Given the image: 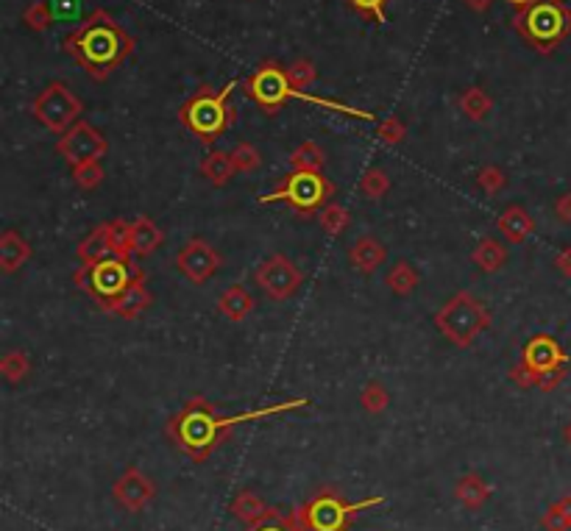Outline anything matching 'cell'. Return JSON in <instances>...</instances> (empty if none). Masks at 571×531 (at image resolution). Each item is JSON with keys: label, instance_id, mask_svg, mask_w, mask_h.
I'll list each match as a JSON object with an SVG mask.
<instances>
[{"label": "cell", "instance_id": "7c38bea8", "mask_svg": "<svg viewBox=\"0 0 571 531\" xmlns=\"http://www.w3.org/2000/svg\"><path fill=\"white\" fill-rule=\"evenodd\" d=\"M254 282L265 292L268 301L282 304V301H287V298H293L295 292L302 290L304 273L290 257H285V253H273V257H268L254 270Z\"/></svg>", "mask_w": 571, "mask_h": 531}, {"label": "cell", "instance_id": "f6af8a7d", "mask_svg": "<svg viewBox=\"0 0 571 531\" xmlns=\"http://www.w3.org/2000/svg\"><path fill=\"white\" fill-rule=\"evenodd\" d=\"M463 4H466L468 9H474V12H485V9L493 4V0H463Z\"/></svg>", "mask_w": 571, "mask_h": 531}, {"label": "cell", "instance_id": "ab89813d", "mask_svg": "<svg viewBox=\"0 0 571 531\" xmlns=\"http://www.w3.org/2000/svg\"><path fill=\"white\" fill-rule=\"evenodd\" d=\"M346 4L354 12H360L362 17H368L374 22H385L387 20L385 9H387V4H391V0H346Z\"/></svg>", "mask_w": 571, "mask_h": 531}, {"label": "cell", "instance_id": "e575fe53", "mask_svg": "<svg viewBox=\"0 0 571 531\" xmlns=\"http://www.w3.org/2000/svg\"><path fill=\"white\" fill-rule=\"evenodd\" d=\"M103 178H106V173H103V167H101V161H87V165L73 167V181H76V187H79L81 192L98 190L101 184H103Z\"/></svg>", "mask_w": 571, "mask_h": 531}, {"label": "cell", "instance_id": "836d02e7", "mask_svg": "<svg viewBox=\"0 0 571 531\" xmlns=\"http://www.w3.org/2000/svg\"><path fill=\"white\" fill-rule=\"evenodd\" d=\"M541 526L546 531H571V493L558 498L550 510L543 512Z\"/></svg>", "mask_w": 571, "mask_h": 531}, {"label": "cell", "instance_id": "7a4b0ae2", "mask_svg": "<svg viewBox=\"0 0 571 531\" xmlns=\"http://www.w3.org/2000/svg\"><path fill=\"white\" fill-rule=\"evenodd\" d=\"M168 437L190 459L203 462L220 445V440H226L228 431L223 429V418L218 414V409L207 398L195 396L170 418Z\"/></svg>", "mask_w": 571, "mask_h": 531}, {"label": "cell", "instance_id": "83f0119b", "mask_svg": "<svg viewBox=\"0 0 571 531\" xmlns=\"http://www.w3.org/2000/svg\"><path fill=\"white\" fill-rule=\"evenodd\" d=\"M460 109L463 114L471 120V123H483L488 118V111L493 109V101L485 89H479V86H471L463 92V98H460Z\"/></svg>", "mask_w": 571, "mask_h": 531}, {"label": "cell", "instance_id": "7dc6e473", "mask_svg": "<svg viewBox=\"0 0 571 531\" xmlns=\"http://www.w3.org/2000/svg\"><path fill=\"white\" fill-rule=\"evenodd\" d=\"M563 437H566V443L571 445V423H568V426L563 429Z\"/></svg>", "mask_w": 571, "mask_h": 531}, {"label": "cell", "instance_id": "9a60e30c", "mask_svg": "<svg viewBox=\"0 0 571 531\" xmlns=\"http://www.w3.org/2000/svg\"><path fill=\"white\" fill-rule=\"evenodd\" d=\"M112 495L126 512H143L145 506L156 498V484L140 468H126L123 476L114 481Z\"/></svg>", "mask_w": 571, "mask_h": 531}, {"label": "cell", "instance_id": "4dcf8cb0", "mask_svg": "<svg viewBox=\"0 0 571 531\" xmlns=\"http://www.w3.org/2000/svg\"><path fill=\"white\" fill-rule=\"evenodd\" d=\"M360 406L368 412V414H379L391 406V392L379 379H368L360 389Z\"/></svg>", "mask_w": 571, "mask_h": 531}, {"label": "cell", "instance_id": "ffe728a7", "mask_svg": "<svg viewBox=\"0 0 571 531\" xmlns=\"http://www.w3.org/2000/svg\"><path fill=\"white\" fill-rule=\"evenodd\" d=\"M31 257H34V248L26 237L20 234V231L6 228L4 234H0V270H4L6 275L17 273Z\"/></svg>", "mask_w": 571, "mask_h": 531}, {"label": "cell", "instance_id": "f1b7e54d", "mask_svg": "<svg viewBox=\"0 0 571 531\" xmlns=\"http://www.w3.org/2000/svg\"><path fill=\"white\" fill-rule=\"evenodd\" d=\"M318 223H321V228L327 231L329 237H343L349 231L352 225V212L346 209V206H340V203H327L321 215H318Z\"/></svg>", "mask_w": 571, "mask_h": 531}, {"label": "cell", "instance_id": "603a6c76", "mask_svg": "<svg viewBox=\"0 0 571 531\" xmlns=\"http://www.w3.org/2000/svg\"><path fill=\"white\" fill-rule=\"evenodd\" d=\"M254 295H251L243 284H232L218 298V312L228 323H243L251 312H254Z\"/></svg>", "mask_w": 571, "mask_h": 531}, {"label": "cell", "instance_id": "8992f818", "mask_svg": "<svg viewBox=\"0 0 571 531\" xmlns=\"http://www.w3.org/2000/svg\"><path fill=\"white\" fill-rule=\"evenodd\" d=\"M493 315L468 290L454 292L449 301L435 312V329L454 345V348H468L474 339L491 329Z\"/></svg>", "mask_w": 571, "mask_h": 531}, {"label": "cell", "instance_id": "484cf974", "mask_svg": "<svg viewBox=\"0 0 571 531\" xmlns=\"http://www.w3.org/2000/svg\"><path fill=\"white\" fill-rule=\"evenodd\" d=\"M471 262L483 273H499L508 262V248L496 237H483L476 242V248L471 250Z\"/></svg>", "mask_w": 571, "mask_h": 531}, {"label": "cell", "instance_id": "8d00e7d4", "mask_svg": "<svg viewBox=\"0 0 571 531\" xmlns=\"http://www.w3.org/2000/svg\"><path fill=\"white\" fill-rule=\"evenodd\" d=\"M476 187L493 198V195H499L501 190L508 187V176H505V170L496 167V165H485V167H479V173H476Z\"/></svg>", "mask_w": 571, "mask_h": 531}, {"label": "cell", "instance_id": "2e32d148", "mask_svg": "<svg viewBox=\"0 0 571 531\" xmlns=\"http://www.w3.org/2000/svg\"><path fill=\"white\" fill-rule=\"evenodd\" d=\"M385 262H387V245L382 240H377L374 234L357 237L354 245L349 248V265L362 275H371Z\"/></svg>", "mask_w": 571, "mask_h": 531}, {"label": "cell", "instance_id": "5b68a950", "mask_svg": "<svg viewBox=\"0 0 571 531\" xmlns=\"http://www.w3.org/2000/svg\"><path fill=\"white\" fill-rule=\"evenodd\" d=\"M335 181L324 176V170H290L273 192L260 195L262 206L268 203H287L295 215L312 217L321 215L324 206L335 198Z\"/></svg>", "mask_w": 571, "mask_h": 531}, {"label": "cell", "instance_id": "6da1fadb", "mask_svg": "<svg viewBox=\"0 0 571 531\" xmlns=\"http://www.w3.org/2000/svg\"><path fill=\"white\" fill-rule=\"evenodd\" d=\"M134 45L137 42L112 20V14L95 9L64 39V53H70L89 78L106 81L123 59L134 53Z\"/></svg>", "mask_w": 571, "mask_h": 531}, {"label": "cell", "instance_id": "d6a6232c", "mask_svg": "<svg viewBox=\"0 0 571 531\" xmlns=\"http://www.w3.org/2000/svg\"><path fill=\"white\" fill-rule=\"evenodd\" d=\"M391 176H387L382 167H368L362 173V178H360V192L368 198V200H385L387 198V192H391Z\"/></svg>", "mask_w": 571, "mask_h": 531}, {"label": "cell", "instance_id": "f546056e", "mask_svg": "<svg viewBox=\"0 0 571 531\" xmlns=\"http://www.w3.org/2000/svg\"><path fill=\"white\" fill-rule=\"evenodd\" d=\"M324 161H327L324 148L307 140L290 153V170H324Z\"/></svg>", "mask_w": 571, "mask_h": 531}, {"label": "cell", "instance_id": "d6986e66", "mask_svg": "<svg viewBox=\"0 0 571 531\" xmlns=\"http://www.w3.org/2000/svg\"><path fill=\"white\" fill-rule=\"evenodd\" d=\"M496 231L505 237L508 245H521V242H527V237L535 231V223H533V217L527 215L524 206L510 203L508 209L496 217Z\"/></svg>", "mask_w": 571, "mask_h": 531}, {"label": "cell", "instance_id": "ba28073f", "mask_svg": "<svg viewBox=\"0 0 571 531\" xmlns=\"http://www.w3.org/2000/svg\"><path fill=\"white\" fill-rule=\"evenodd\" d=\"M143 275L145 270L134 262V257H109L98 265H81L73 273V282L84 295H89L103 309L137 279H143Z\"/></svg>", "mask_w": 571, "mask_h": 531}, {"label": "cell", "instance_id": "7bdbcfd3", "mask_svg": "<svg viewBox=\"0 0 571 531\" xmlns=\"http://www.w3.org/2000/svg\"><path fill=\"white\" fill-rule=\"evenodd\" d=\"M555 215H558V220L571 225V192H566L555 200Z\"/></svg>", "mask_w": 571, "mask_h": 531}, {"label": "cell", "instance_id": "ac0fdd59", "mask_svg": "<svg viewBox=\"0 0 571 531\" xmlns=\"http://www.w3.org/2000/svg\"><path fill=\"white\" fill-rule=\"evenodd\" d=\"M228 510H232V515L240 520V523H245V526H265V523H270V520H277V518H282L277 510H273V506H268L257 493H251V490H240L237 495H235V501H232V506H228Z\"/></svg>", "mask_w": 571, "mask_h": 531}, {"label": "cell", "instance_id": "1f68e13d", "mask_svg": "<svg viewBox=\"0 0 571 531\" xmlns=\"http://www.w3.org/2000/svg\"><path fill=\"white\" fill-rule=\"evenodd\" d=\"M0 376H4L9 384H20L31 376V359L26 351H6L4 359H0Z\"/></svg>", "mask_w": 571, "mask_h": 531}, {"label": "cell", "instance_id": "8fae6325", "mask_svg": "<svg viewBox=\"0 0 571 531\" xmlns=\"http://www.w3.org/2000/svg\"><path fill=\"white\" fill-rule=\"evenodd\" d=\"M245 95L265 114H277L293 98V84L287 78V70H282L277 61L260 64L245 81Z\"/></svg>", "mask_w": 571, "mask_h": 531}, {"label": "cell", "instance_id": "bcb514c9", "mask_svg": "<svg viewBox=\"0 0 571 531\" xmlns=\"http://www.w3.org/2000/svg\"><path fill=\"white\" fill-rule=\"evenodd\" d=\"M508 4H513V6H530V4H535V0H508Z\"/></svg>", "mask_w": 571, "mask_h": 531}, {"label": "cell", "instance_id": "60d3db41", "mask_svg": "<svg viewBox=\"0 0 571 531\" xmlns=\"http://www.w3.org/2000/svg\"><path fill=\"white\" fill-rule=\"evenodd\" d=\"M287 78L293 84V89H307L312 81H315V64L302 59V61H295L290 70H287Z\"/></svg>", "mask_w": 571, "mask_h": 531}, {"label": "cell", "instance_id": "44dd1931", "mask_svg": "<svg viewBox=\"0 0 571 531\" xmlns=\"http://www.w3.org/2000/svg\"><path fill=\"white\" fill-rule=\"evenodd\" d=\"M162 245H165V231L159 228L148 215H137L131 220V253H134V259L151 257V253Z\"/></svg>", "mask_w": 571, "mask_h": 531}, {"label": "cell", "instance_id": "74e56055", "mask_svg": "<svg viewBox=\"0 0 571 531\" xmlns=\"http://www.w3.org/2000/svg\"><path fill=\"white\" fill-rule=\"evenodd\" d=\"M228 153H232V161H235L237 173H257L260 165H262L260 151L251 145V143H237Z\"/></svg>", "mask_w": 571, "mask_h": 531}, {"label": "cell", "instance_id": "7402d4cb", "mask_svg": "<svg viewBox=\"0 0 571 531\" xmlns=\"http://www.w3.org/2000/svg\"><path fill=\"white\" fill-rule=\"evenodd\" d=\"M79 259L81 265H98L109 257H114L112 248V237H109V223H101L98 228H93L89 234L79 242Z\"/></svg>", "mask_w": 571, "mask_h": 531}, {"label": "cell", "instance_id": "d590c367", "mask_svg": "<svg viewBox=\"0 0 571 531\" xmlns=\"http://www.w3.org/2000/svg\"><path fill=\"white\" fill-rule=\"evenodd\" d=\"M109 237H112V248L114 257H134L131 253V223L123 217L109 220Z\"/></svg>", "mask_w": 571, "mask_h": 531}, {"label": "cell", "instance_id": "3957f363", "mask_svg": "<svg viewBox=\"0 0 571 531\" xmlns=\"http://www.w3.org/2000/svg\"><path fill=\"white\" fill-rule=\"evenodd\" d=\"M566 364L568 356L563 345L550 334H535L521 348L518 362L510 367V381L521 389L535 387L541 392H552L566 379Z\"/></svg>", "mask_w": 571, "mask_h": 531}, {"label": "cell", "instance_id": "277c9868", "mask_svg": "<svg viewBox=\"0 0 571 531\" xmlns=\"http://www.w3.org/2000/svg\"><path fill=\"white\" fill-rule=\"evenodd\" d=\"M237 84L232 81L223 89H210V86H201V92L178 109V120L185 126L201 145H215L220 136L235 126L237 120V111L235 106L228 103L232 98V89Z\"/></svg>", "mask_w": 571, "mask_h": 531}, {"label": "cell", "instance_id": "30bf717a", "mask_svg": "<svg viewBox=\"0 0 571 531\" xmlns=\"http://www.w3.org/2000/svg\"><path fill=\"white\" fill-rule=\"evenodd\" d=\"M81 101L76 98V92L67 86L64 81H51L31 103V114L39 126H45L51 134H67L81 118Z\"/></svg>", "mask_w": 571, "mask_h": 531}, {"label": "cell", "instance_id": "5bb4252c", "mask_svg": "<svg viewBox=\"0 0 571 531\" xmlns=\"http://www.w3.org/2000/svg\"><path fill=\"white\" fill-rule=\"evenodd\" d=\"M176 267H178V273L185 275V279L190 282V284H207L212 275L220 270V265H223V257L215 250V245L212 242H207V240H201V237H193V240H187L185 242V248H181L178 253H176Z\"/></svg>", "mask_w": 571, "mask_h": 531}, {"label": "cell", "instance_id": "9c48e42d", "mask_svg": "<svg viewBox=\"0 0 571 531\" xmlns=\"http://www.w3.org/2000/svg\"><path fill=\"white\" fill-rule=\"evenodd\" d=\"M377 501H365L360 506H352L343 501L337 493H321L312 498L304 510L293 512L290 518H282V523L290 531H346L349 520L362 510V506H371Z\"/></svg>", "mask_w": 571, "mask_h": 531}, {"label": "cell", "instance_id": "4316f807", "mask_svg": "<svg viewBox=\"0 0 571 531\" xmlns=\"http://www.w3.org/2000/svg\"><path fill=\"white\" fill-rule=\"evenodd\" d=\"M418 282H421V275H418V270L410 265V262H396L391 270H387V275H385L387 290H391L393 295H399V298L413 295L416 287H418Z\"/></svg>", "mask_w": 571, "mask_h": 531}, {"label": "cell", "instance_id": "b9f144b4", "mask_svg": "<svg viewBox=\"0 0 571 531\" xmlns=\"http://www.w3.org/2000/svg\"><path fill=\"white\" fill-rule=\"evenodd\" d=\"M26 22L34 29V31H42V29H48L51 26V12L45 4H34L29 12H26Z\"/></svg>", "mask_w": 571, "mask_h": 531}, {"label": "cell", "instance_id": "cb8c5ba5", "mask_svg": "<svg viewBox=\"0 0 571 531\" xmlns=\"http://www.w3.org/2000/svg\"><path fill=\"white\" fill-rule=\"evenodd\" d=\"M454 498L460 501L468 512H479L485 506V501L491 498V487L483 476H479L476 470H471L454 484Z\"/></svg>", "mask_w": 571, "mask_h": 531}, {"label": "cell", "instance_id": "52a82bcc", "mask_svg": "<svg viewBox=\"0 0 571 531\" xmlns=\"http://www.w3.org/2000/svg\"><path fill=\"white\" fill-rule=\"evenodd\" d=\"M513 26L538 53H552L571 34V12L560 0H535L516 14Z\"/></svg>", "mask_w": 571, "mask_h": 531}, {"label": "cell", "instance_id": "e0dca14e", "mask_svg": "<svg viewBox=\"0 0 571 531\" xmlns=\"http://www.w3.org/2000/svg\"><path fill=\"white\" fill-rule=\"evenodd\" d=\"M151 292H148V284H145V275L143 279H137L128 290H123L118 298H114V301H109L106 306H103V312H109V315H118V317H123V320H137L140 317L148 306H151Z\"/></svg>", "mask_w": 571, "mask_h": 531}, {"label": "cell", "instance_id": "f35d334b", "mask_svg": "<svg viewBox=\"0 0 571 531\" xmlns=\"http://www.w3.org/2000/svg\"><path fill=\"white\" fill-rule=\"evenodd\" d=\"M379 140H382L385 145H391V148L401 145V143L407 140V126H404L399 118L382 120V123H379Z\"/></svg>", "mask_w": 571, "mask_h": 531}, {"label": "cell", "instance_id": "ee69618b", "mask_svg": "<svg viewBox=\"0 0 571 531\" xmlns=\"http://www.w3.org/2000/svg\"><path fill=\"white\" fill-rule=\"evenodd\" d=\"M555 267L566 275V279H571V248H563L558 257H555Z\"/></svg>", "mask_w": 571, "mask_h": 531}, {"label": "cell", "instance_id": "4fadbf2b", "mask_svg": "<svg viewBox=\"0 0 571 531\" xmlns=\"http://www.w3.org/2000/svg\"><path fill=\"white\" fill-rule=\"evenodd\" d=\"M106 151H109L106 136L87 120H79L70 131L62 134L56 143V153L67 161L70 170L79 165H87V161H101Z\"/></svg>", "mask_w": 571, "mask_h": 531}, {"label": "cell", "instance_id": "d4e9b609", "mask_svg": "<svg viewBox=\"0 0 571 531\" xmlns=\"http://www.w3.org/2000/svg\"><path fill=\"white\" fill-rule=\"evenodd\" d=\"M201 176L207 178L212 187H226L228 181L237 176V167L232 161V153L228 151H210L207 156L201 159Z\"/></svg>", "mask_w": 571, "mask_h": 531}]
</instances>
